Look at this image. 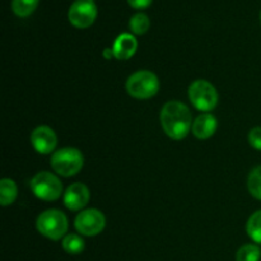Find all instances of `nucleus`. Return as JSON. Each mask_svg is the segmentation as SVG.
<instances>
[{"mask_svg":"<svg viewBox=\"0 0 261 261\" xmlns=\"http://www.w3.org/2000/svg\"><path fill=\"white\" fill-rule=\"evenodd\" d=\"M160 121L165 134L173 140L185 139L194 122L190 109L180 101L166 102L161 110Z\"/></svg>","mask_w":261,"mask_h":261,"instance_id":"obj_1","label":"nucleus"},{"mask_svg":"<svg viewBox=\"0 0 261 261\" xmlns=\"http://www.w3.org/2000/svg\"><path fill=\"white\" fill-rule=\"evenodd\" d=\"M36 228L38 233L53 241L64 239L68 233V217L59 209H47L36 219Z\"/></svg>","mask_w":261,"mask_h":261,"instance_id":"obj_2","label":"nucleus"},{"mask_svg":"<svg viewBox=\"0 0 261 261\" xmlns=\"http://www.w3.org/2000/svg\"><path fill=\"white\" fill-rule=\"evenodd\" d=\"M54 172L63 177H73L78 175L84 166L83 153L73 147H65L53 153L50 161Z\"/></svg>","mask_w":261,"mask_h":261,"instance_id":"obj_3","label":"nucleus"},{"mask_svg":"<svg viewBox=\"0 0 261 261\" xmlns=\"http://www.w3.org/2000/svg\"><path fill=\"white\" fill-rule=\"evenodd\" d=\"M126 92L135 99H149L160 91V79L153 71L138 70L126 81Z\"/></svg>","mask_w":261,"mask_h":261,"instance_id":"obj_4","label":"nucleus"},{"mask_svg":"<svg viewBox=\"0 0 261 261\" xmlns=\"http://www.w3.org/2000/svg\"><path fill=\"white\" fill-rule=\"evenodd\" d=\"M189 99L196 110L209 112L218 105V92L211 82L205 79H196L189 87Z\"/></svg>","mask_w":261,"mask_h":261,"instance_id":"obj_5","label":"nucleus"},{"mask_svg":"<svg viewBox=\"0 0 261 261\" xmlns=\"http://www.w3.org/2000/svg\"><path fill=\"white\" fill-rule=\"evenodd\" d=\"M30 188L36 198L43 201H55L63 194V184L60 178L47 171L36 173L31 180Z\"/></svg>","mask_w":261,"mask_h":261,"instance_id":"obj_6","label":"nucleus"},{"mask_svg":"<svg viewBox=\"0 0 261 261\" xmlns=\"http://www.w3.org/2000/svg\"><path fill=\"white\" fill-rule=\"evenodd\" d=\"M74 227L82 236L94 237L106 227V217L96 208L84 209L74 219Z\"/></svg>","mask_w":261,"mask_h":261,"instance_id":"obj_7","label":"nucleus"},{"mask_svg":"<svg viewBox=\"0 0 261 261\" xmlns=\"http://www.w3.org/2000/svg\"><path fill=\"white\" fill-rule=\"evenodd\" d=\"M97 14L98 10L94 0H75L69 8L68 19L71 25L84 30L93 24Z\"/></svg>","mask_w":261,"mask_h":261,"instance_id":"obj_8","label":"nucleus"},{"mask_svg":"<svg viewBox=\"0 0 261 261\" xmlns=\"http://www.w3.org/2000/svg\"><path fill=\"white\" fill-rule=\"evenodd\" d=\"M31 144L38 154H51L58 145V137L50 126L41 125L31 133Z\"/></svg>","mask_w":261,"mask_h":261,"instance_id":"obj_9","label":"nucleus"},{"mask_svg":"<svg viewBox=\"0 0 261 261\" xmlns=\"http://www.w3.org/2000/svg\"><path fill=\"white\" fill-rule=\"evenodd\" d=\"M91 199V193L86 184L74 182L68 186L63 196L64 205L71 212H82Z\"/></svg>","mask_w":261,"mask_h":261,"instance_id":"obj_10","label":"nucleus"},{"mask_svg":"<svg viewBox=\"0 0 261 261\" xmlns=\"http://www.w3.org/2000/svg\"><path fill=\"white\" fill-rule=\"evenodd\" d=\"M138 50V40L133 33H121L116 37L112 51L114 56L117 60H129L135 55Z\"/></svg>","mask_w":261,"mask_h":261,"instance_id":"obj_11","label":"nucleus"},{"mask_svg":"<svg viewBox=\"0 0 261 261\" xmlns=\"http://www.w3.org/2000/svg\"><path fill=\"white\" fill-rule=\"evenodd\" d=\"M218 127V121L214 115L209 114V112H204V114L199 115L193 122V127H191V133L194 137L198 138L200 140L209 139L213 137L214 133L217 132Z\"/></svg>","mask_w":261,"mask_h":261,"instance_id":"obj_12","label":"nucleus"},{"mask_svg":"<svg viewBox=\"0 0 261 261\" xmlns=\"http://www.w3.org/2000/svg\"><path fill=\"white\" fill-rule=\"evenodd\" d=\"M18 196V186L12 178H3L0 181V205L9 206Z\"/></svg>","mask_w":261,"mask_h":261,"instance_id":"obj_13","label":"nucleus"},{"mask_svg":"<svg viewBox=\"0 0 261 261\" xmlns=\"http://www.w3.org/2000/svg\"><path fill=\"white\" fill-rule=\"evenodd\" d=\"M63 249L64 251L68 252L70 255H79L84 251V247H86V242L82 239V236L75 233H69L66 234L63 239Z\"/></svg>","mask_w":261,"mask_h":261,"instance_id":"obj_14","label":"nucleus"},{"mask_svg":"<svg viewBox=\"0 0 261 261\" xmlns=\"http://www.w3.org/2000/svg\"><path fill=\"white\" fill-rule=\"evenodd\" d=\"M150 27V19L144 13H137L129 20V28L133 35L143 36L148 32Z\"/></svg>","mask_w":261,"mask_h":261,"instance_id":"obj_15","label":"nucleus"},{"mask_svg":"<svg viewBox=\"0 0 261 261\" xmlns=\"http://www.w3.org/2000/svg\"><path fill=\"white\" fill-rule=\"evenodd\" d=\"M40 0H12V10L17 17L27 18L37 9Z\"/></svg>","mask_w":261,"mask_h":261,"instance_id":"obj_16","label":"nucleus"},{"mask_svg":"<svg viewBox=\"0 0 261 261\" xmlns=\"http://www.w3.org/2000/svg\"><path fill=\"white\" fill-rule=\"evenodd\" d=\"M246 232L255 244H261V209L250 216L246 223Z\"/></svg>","mask_w":261,"mask_h":261,"instance_id":"obj_17","label":"nucleus"},{"mask_svg":"<svg viewBox=\"0 0 261 261\" xmlns=\"http://www.w3.org/2000/svg\"><path fill=\"white\" fill-rule=\"evenodd\" d=\"M247 189L251 196L261 200V166L252 168L247 177Z\"/></svg>","mask_w":261,"mask_h":261,"instance_id":"obj_18","label":"nucleus"},{"mask_svg":"<svg viewBox=\"0 0 261 261\" xmlns=\"http://www.w3.org/2000/svg\"><path fill=\"white\" fill-rule=\"evenodd\" d=\"M261 250L257 245L246 244L239 249L236 254V261H259Z\"/></svg>","mask_w":261,"mask_h":261,"instance_id":"obj_19","label":"nucleus"},{"mask_svg":"<svg viewBox=\"0 0 261 261\" xmlns=\"http://www.w3.org/2000/svg\"><path fill=\"white\" fill-rule=\"evenodd\" d=\"M249 143L254 149L261 152V126H255L250 130Z\"/></svg>","mask_w":261,"mask_h":261,"instance_id":"obj_20","label":"nucleus"},{"mask_svg":"<svg viewBox=\"0 0 261 261\" xmlns=\"http://www.w3.org/2000/svg\"><path fill=\"white\" fill-rule=\"evenodd\" d=\"M153 0H127L129 5L134 9L142 10V9H147L150 4H152Z\"/></svg>","mask_w":261,"mask_h":261,"instance_id":"obj_21","label":"nucleus"},{"mask_svg":"<svg viewBox=\"0 0 261 261\" xmlns=\"http://www.w3.org/2000/svg\"><path fill=\"white\" fill-rule=\"evenodd\" d=\"M102 55H103V58L107 59V60H110V59L115 58V56H114V51H112V48H106V50L103 51V54H102Z\"/></svg>","mask_w":261,"mask_h":261,"instance_id":"obj_22","label":"nucleus"},{"mask_svg":"<svg viewBox=\"0 0 261 261\" xmlns=\"http://www.w3.org/2000/svg\"><path fill=\"white\" fill-rule=\"evenodd\" d=\"M260 23H261V10H260Z\"/></svg>","mask_w":261,"mask_h":261,"instance_id":"obj_23","label":"nucleus"}]
</instances>
